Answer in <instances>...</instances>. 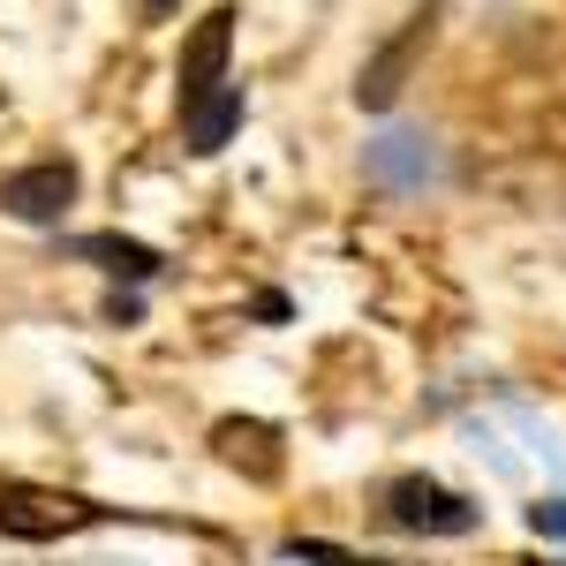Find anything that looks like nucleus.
Instances as JSON below:
<instances>
[{"instance_id":"nucleus-11","label":"nucleus","mask_w":566,"mask_h":566,"mask_svg":"<svg viewBox=\"0 0 566 566\" xmlns=\"http://www.w3.org/2000/svg\"><path fill=\"white\" fill-rule=\"evenodd\" d=\"M528 536H552V544H566V499H536V506H528Z\"/></svg>"},{"instance_id":"nucleus-8","label":"nucleus","mask_w":566,"mask_h":566,"mask_svg":"<svg viewBox=\"0 0 566 566\" xmlns=\"http://www.w3.org/2000/svg\"><path fill=\"white\" fill-rule=\"evenodd\" d=\"M212 446H219V461H227V469H242V476H258V483L280 476V431L258 423V416H219Z\"/></svg>"},{"instance_id":"nucleus-6","label":"nucleus","mask_w":566,"mask_h":566,"mask_svg":"<svg viewBox=\"0 0 566 566\" xmlns=\"http://www.w3.org/2000/svg\"><path fill=\"white\" fill-rule=\"evenodd\" d=\"M227 53H234V8H205L181 39V61H175V91L181 106L205 98L212 84H227Z\"/></svg>"},{"instance_id":"nucleus-9","label":"nucleus","mask_w":566,"mask_h":566,"mask_svg":"<svg viewBox=\"0 0 566 566\" xmlns=\"http://www.w3.org/2000/svg\"><path fill=\"white\" fill-rule=\"evenodd\" d=\"M69 250L84 264H98V272H114V280H129V287L159 280V250L151 242H129V234H76Z\"/></svg>"},{"instance_id":"nucleus-4","label":"nucleus","mask_w":566,"mask_h":566,"mask_svg":"<svg viewBox=\"0 0 566 566\" xmlns=\"http://www.w3.org/2000/svg\"><path fill=\"white\" fill-rule=\"evenodd\" d=\"M76 189H84V175L69 159H39V167H15L0 181V212L23 219V227H61V212L76 205Z\"/></svg>"},{"instance_id":"nucleus-2","label":"nucleus","mask_w":566,"mask_h":566,"mask_svg":"<svg viewBox=\"0 0 566 566\" xmlns=\"http://www.w3.org/2000/svg\"><path fill=\"white\" fill-rule=\"evenodd\" d=\"M106 522V506L91 499H61V491H31V483H0V536H23V544H53L69 528Z\"/></svg>"},{"instance_id":"nucleus-1","label":"nucleus","mask_w":566,"mask_h":566,"mask_svg":"<svg viewBox=\"0 0 566 566\" xmlns=\"http://www.w3.org/2000/svg\"><path fill=\"white\" fill-rule=\"evenodd\" d=\"M386 522L408 528V536H476L483 528V506L446 491L438 476H392L386 483Z\"/></svg>"},{"instance_id":"nucleus-5","label":"nucleus","mask_w":566,"mask_h":566,"mask_svg":"<svg viewBox=\"0 0 566 566\" xmlns=\"http://www.w3.org/2000/svg\"><path fill=\"white\" fill-rule=\"evenodd\" d=\"M363 175L378 189H392V197H423L438 181V144L423 129H386L363 144Z\"/></svg>"},{"instance_id":"nucleus-7","label":"nucleus","mask_w":566,"mask_h":566,"mask_svg":"<svg viewBox=\"0 0 566 566\" xmlns=\"http://www.w3.org/2000/svg\"><path fill=\"white\" fill-rule=\"evenodd\" d=\"M242 114H250L242 84H212L205 98H189V106H181V144H189L197 159H212V151H227V144H234Z\"/></svg>"},{"instance_id":"nucleus-3","label":"nucleus","mask_w":566,"mask_h":566,"mask_svg":"<svg viewBox=\"0 0 566 566\" xmlns=\"http://www.w3.org/2000/svg\"><path fill=\"white\" fill-rule=\"evenodd\" d=\"M431 15H438V8H416V15H408V23L363 61V76H355V106H363V114H392V98L408 91L416 53H423V39H431Z\"/></svg>"},{"instance_id":"nucleus-12","label":"nucleus","mask_w":566,"mask_h":566,"mask_svg":"<svg viewBox=\"0 0 566 566\" xmlns=\"http://www.w3.org/2000/svg\"><path fill=\"white\" fill-rule=\"evenodd\" d=\"M136 317H144V303H136V295H122V287H114V295H106V325H136Z\"/></svg>"},{"instance_id":"nucleus-10","label":"nucleus","mask_w":566,"mask_h":566,"mask_svg":"<svg viewBox=\"0 0 566 566\" xmlns=\"http://www.w3.org/2000/svg\"><path fill=\"white\" fill-rule=\"evenodd\" d=\"M280 559H310V566H370V559H355V552H340V544H317V536H287V544H280Z\"/></svg>"}]
</instances>
